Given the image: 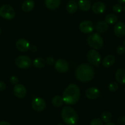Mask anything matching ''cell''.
I'll return each instance as SVG.
<instances>
[{"instance_id":"obj_1","label":"cell","mask_w":125,"mask_h":125,"mask_svg":"<svg viewBox=\"0 0 125 125\" xmlns=\"http://www.w3.org/2000/svg\"><path fill=\"white\" fill-rule=\"evenodd\" d=\"M80 89L75 84H71L66 88L63 93V102L68 105L76 104L80 98Z\"/></svg>"},{"instance_id":"obj_2","label":"cell","mask_w":125,"mask_h":125,"mask_svg":"<svg viewBox=\"0 0 125 125\" xmlns=\"http://www.w3.org/2000/svg\"><path fill=\"white\" fill-rule=\"evenodd\" d=\"M75 76L76 79L81 83H88L94 78L95 70L90 65L82 63L76 70Z\"/></svg>"},{"instance_id":"obj_3","label":"cell","mask_w":125,"mask_h":125,"mask_svg":"<svg viewBox=\"0 0 125 125\" xmlns=\"http://www.w3.org/2000/svg\"><path fill=\"white\" fill-rule=\"evenodd\" d=\"M61 116L63 122L67 125H74L78 121V114L76 111L70 106L63 107Z\"/></svg>"},{"instance_id":"obj_4","label":"cell","mask_w":125,"mask_h":125,"mask_svg":"<svg viewBox=\"0 0 125 125\" xmlns=\"http://www.w3.org/2000/svg\"><path fill=\"white\" fill-rule=\"evenodd\" d=\"M88 45L94 50H100L104 45L103 38L98 33H93L90 34L87 39Z\"/></svg>"},{"instance_id":"obj_5","label":"cell","mask_w":125,"mask_h":125,"mask_svg":"<svg viewBox=\"0 0 125 125\" xmlns=\"http://www.w3.org/2000/svg\"><path fill=\"white\" fill-rule=\"evenodd\" d=\"M15 15V12L13 7L8 4H4L0 8V16L6 20L13 19Z\"/></svg>"},{"instance_id":"obj_6","label":"cell","mask_w":125,"mask_h":125,"mask_svg":"<svg viewBox=\"0 0 125 125\" xmlns=\"http://www.w3.org/2000/svg\"><path fill=\"white\" fill-rule=\"evenodd\" d=\"M87 58L88 61L93 65L98 67L101 63V55L96 50H90L87 54Z\"/></svg>"},{"instance_id":"obj_7","label":"cell","mask_w":125,"mask_h":125,"mask_svg":"<svg viewBox=\"0 0 125 125\" xmlns=\"http://www.w3.org/2000/svg\"><path fill=\"white\" fill-rule=\"evenodd\" d=\"M15 64L21 69H26L32 65V61L28 56H20L15 59Z\"/></svg>"},{"instance_id":"obj_8","label":"cell","mask_w":125,"mask_h":125,"mask_svg":"<svg viewBox=\"0 0 125 125\" xmlns=\"http://www.w3.org/2000/svg\"><path fill=\"white\" fill-rule=\"evenodd\" d=\"M32 107L36 112H42L46 107V102L42 98H35L32 101Z\"/></svg>"},{"instance_id":"obj_9","label":"cell","mask_w":125,"mask_h":125,"mask_svg":"<svg viewBox=\"0 0 125 125\" xmlns=\"http://www.w3.org/2000/svg\"><path fill=\"white\" fill-rule=\"evenodd\" d=\"M79 30L84 34H90L94 30V24L89 20L84 21L79 24Z\"/></svg>"},{"instance_id":"obj_10","label":"cell","mask_w":125,"mask_h":125,"mask_svg":"<svg viewBox=\"0 0 125 125\" xmlns=\"http://www.w3.org/2000/svg\"><path fill=\"white\" fill-rule=\"evenodd\" d=\"M69 65L65 59H59L55 62V68L58 72L61 73H65L68 70Z\"/></svg>"},{"instance_id":"obj_11","label":"cell","mask_w":125,"mask_h":125,"mask_svg":"<svg viewBox=\"0 0 125 125\" xmlns=\"http://www.w3.org/2000/svg\"><path fill=\"white\" fill-rule=\"evenodd\" d=\"M13 94L18 98H24L27 94V90L23 85L17 84L13 88Z\"/></svg>"},{"instance_id":"obj_12","label":"cell","mask_w":125,"mask_h":125,"mask_svg":"<svg viewBox=\"0 0 125 125\" xmlns=\"http://www.w3.org/2000/svg\"><path fill=\"white\" fill-rule=\"evenodd\" d=\"M100 90L96 87L89 88L85 92V96L89 100H95L100 97Z\"/></svg>"},{"instance_id":"obj_13","label":"cell","mask_w":125,"mask_h":125,"mask_svg":"<svg viewBox=\"0 0 125 125\" xmlns=\"http://www.w3.org/2000/svg\"><path fill=\"white\" fill-rule=\"evenodd\" d=\"M30 45L29 42L24 39H19L16 42V47L21 52H26L29 50Z\"/></svg>"},{"instance_id":"obj_14","label":"cell","mask_w":125,"mask_h":125,"mask_svg":"<svg viewBox=\"0 0 125 125\" xmlns=\"http://www.w3.org/2000/svg\"><path fill=\"white\" fill-rule=\"evenodd\" d=\"M114 34L116 37L122 38L125 36V24L123 22L119 21L115 25Z\"/></svg>"},{"instance_id":"obj_15","label":"cell","mask_w":125,"mask_h":125,"mask_svg":"<svg viewBox=\"0 0 125 125\" xmlns=\"http://www.w3.org/2000/svg\"><path fill=\"white\" fill-rule=\"evenodd\" d=\"M106 6L104 2L99 1L95 2L92 6V11L96 14H101L106 10Z\"/></svg>"},{"instance_id":"obj_16","label":"cell","mask_w":125,"mask_h":125,"mask_svg":"<svg viewBox=\"0 0 125 125\" xmlns=\"http://www.w3.org/2000/svg\"><path fill=\"white\" fill-rule=\"evenodd\" d=\"M115 62V57L112 54H109L103 59L102 65L105 68H109L113 65Z\"/></svg>"},{"instance_id":"obj_17","label":"cell","mask_w":125,"mask_h":125,"mask_svg":"<svg viewBox=\"0 0 125 125\" xmlns=\"http://www.w3.org/2000/svg\"><path fill=\"white\" fill-rule=\"evenodd\" d=\"M108 24L105 21H99L96 24V29L98 33L104 34L108 29Z\"/></svg>"},{"instance_id":"obj_18","label":"cell","mask_w":125,"mask_h":125,"mask_svg":"<svg viewBox=\"0 0 125 125\" xmlns=\"http://www.w3.org/2000/svg\"><path fill=\"white\" fill-rule=\"evenodd\" d=\"M117 81L120 84H125V69L119 68L115 73Z\"/></svg>"},{"instance_id":"obj_19","label":"cell","mask_w":125,"mask_h":125,"mask_svg":"<svg viewBox=\"0 0 125 125\" xmlns=\"http://www.w3.org/2000/svg\"><path fill=\"white\" fill-rule=\"evenodd\" d=\"M35 3L32 0H26L23 2L21 9L24 12H29L34 9Z\"/></svg>"},{"instance_id":"obj_20","label":"cell","mask_w":125,"mask_h":125,"mask_svg":"<svg viewBox=\"0 0 125 125\" xmlns=\"http://www.w3.org/2000/svg\"><path fill=\"white\" fill-rule=\"evenodd\" d=\"M61 4V0H45L46 7L50 10H55L58 8Z\"/></svg>"},{"instance_id":"obj_21","label":"cell","mask_w":125,"mask_h":125,"mask_svg":"<svg viewBox=\"0 0 125 125\" xmlns=\"http://www.w3.org/2000/svg\"><path fill=\"white\" fill-rule=\"evenodd\" d=\"M78 6L83 11H88L91 8V4L88 0H79Z\"/></svg>"},{"instance_id":"obj_22","label":"cell","mask_w":125,"mask_h":125,"mask_svg":"<svg viewBox=\"0 0 125 125\" xmlns=\"http://www.w3.org/2000/svg\"><path fill=\"white\" fill-rule=\"evenodd\" d=\"M78 4L74 1H70L68 2L67 5V10L70 14H73L76 12L78 10Z\"/></svg>"},{"instance_id":"obj_23","label":"cell","mask_w":125,"mask_h":125,"mask_svg":"<svg viewBox=\"0 0 125 125\" xmlns=\"http://www.w3.org/2000/svg\"><path fill=\"white\" fill-rule=\"evenodd\" d=\"M45 59L42 57H37L33 61V65L35 68H42L45 67Z\"/></svg>"},{"instance_id":"obj_24","label":"cell","mask_w":125,"mask_h":125,"mask_svg":"<svg viewBox=\"0 0 125 125\" xmlns=\"http://www.w3.org/2000/svg\"><path fill=\"white\" fill-rule=\"evenodd\" d=\"M63 103V98L60 95H56L52 98V104L54 106L56 107H61Z\"/></svg>"},{"instance_id":"obj_25","label":"cell","mask_w":125,"mask_h":125,"mask_svg":"<svg viewBox=\"0 0 125 125\" xmlns=\"http://www.w3.org/2000/svg\"><path fill=\"white\" fill-rule=\"evenodd\" d=\"M105 21L107 24H113L117 23L118 21V17L115 14L110 13V14L107 15L105 17Z\"/></svg>"},{"instance_id":"obj_26","label":"cell","mask_w":125,"mask_h":125,"mask_svg":"<svg viewBox=\"0 0 125 125\" xmlns=\"http://www.w3.org/2000/svg\"><path fill=\"white\" fill-rule=\"evenodd\" d=\"M101 120L103 122H105V123H109L111 121L112 118V114L109 112V111H104L102 114H101Z\"/></svg>"},{"instance_id":"obj_27","label":"cell","mask_w":125,"mask_h":125,"mask_svg":"<svg viewBox=\"0 0 125 125\" xmlns=\"http://www.w3.org/2000/svg\"><path fill=\"white\" fill-rule=\"evenodd\" d=\"M118 89V85L116 82H112L109 85V90L111 92H115Z\"/></svg>"},{"instance_id":"obj_28","label":"cell","mask_w":125,"mask_h":125,"mask_svg":"<svg viewBox=\"0 0 125 125\" xmlns=\"http://www.w3.org/2000/svg\"><path fill=\"white\" fill-rule=\"evenodd\" d=\"M123 7L120 4H115L112 6V10L115 13H121L123 11Z\"/></svg>"},{"instance_id":"obj_29","label":"cell","mask_w":125,"mask_h":125,"mask_svg":"<svg viewBox=\"0 0 125 125\" xmlns=\"http://www.w3.org/2000/svg\"><path fill=\"white\" fill-rule=\"evenodd\" d=\"M116 52L118 55H123L125 53V46L123 45H119L116 48Z\"/></svg>"},{"instance_id":"obj_30","label":"cell","mask_w":125,"mask_h":125,"mask_svg":"<svg viewBox=\"0 0 125 125\" xmlns=\"http://www.w3.org/2000/svg\"><path fill=\"white\" fill-rule=\"evenodd\" d=\"M90 125H103V122L100 118H94L90 122Z\"/></svg>"},{"instance_id":"obj_31","label":"cell","mask_w":125,"mask_h":125,"mask_svg":"<svg viewBox=\"0 0 125 125\" xmlns=\"http://www.w3.org/2000/svg\"><path fill=\"white\" fill-rule=\"evenodd\" d=\"M18 81H19L18 78H17L16 76H12L10 77V84H12V85H17L18 83Z\"/></svg>"},{"instance_id":"obj_32","label":"cell","mask_w":125,"mask_h":125,"mask_svg":"<svg viewBox=\"0 0 125 125\" xmlns=\"http://www.w3.org/2000/svg\"><path fill=\"white\" fill-rule=\"evenodd\" d=\"M46 62L48 63V64L50 65H52L54 63L55 61L52 57H48L46 58Z\"/></svg>"},{"instance_id":"obj_33","label":"cell","mask_w":125,"mask_h":125,"mask_svg":"<svg viewBox=\"0 0 125 125\" xmlns=\"http://www.w3.org/2000/svg\"><path fill=\"white\" fill-rule=\"evenodd\" d=\"M118 123L120 125H125V116H122L120 117L118 120Z\"/></svg>"},{"instance_id":"obj_34","label":"cell","mask_w":125,"mask_h":125,"mask_svg":"<svg viewBox=\"0 0 125 125\" xmlns=\"http://www.w3.org/2000/svg\"><path fill=\"white\" fill-rule=\"evenodd\" d=\"M6 88V84L3 81H0V92L3 91Z\"/></svg>"},{"instance_id":"obj_35","label":"cell","mask_w":125,"mask_h":125,"mask_svg":"<svg viewBox=\"0 0 125 125\" xmlns=\"http://www.w3.org/2000/svg\"><path fill=\"white\" fill-rule=\"evenodd\" d=\"M29 50H30L31 51H32L33 52H36L37 48L36 46H35V45H30Z\"/></svg>"},{"instance_id":"obj_36","label":"cell","mask_w":125,"mask_h":125,"mask_svg":"<svg viewBox=\"0 0 125 125\" xmlns=\"http://www.w3.org/2000/svg\"><path fill=\"white\" fill-rule=\"evenodd\" d=\"M0 125H11L9 122H6V121H2L0 122Z\"/></svg>"},{"instance_id":"obj_37","label":"cell","mask_w":125,"mask_h":125,"mask_svg":"<svg viewBox=\"0 0 125 125\" xmlns=\"http://www.w3.org/2000/svg\"><path fill=\"white\" fill-rule=\"evenodd\" d=\"M118 1L120 4H125V0H118Z\"/></svg>"},{"instance_id":"obj_38","label":"cell","mask_w":125,"mask_h":125,"mask_svg":"<svg viewBox=\"0 0 125 125\" xmlns=\"http://www.w3.org/2000/svg\"><path fill=\"white\" fill-rule=\"evenodd\" d=\"M104 125H115L114 123H111V122H109V123H106Z\"/></svg>"},{"instance_id":"obj_39","label":"cell","mask_w":125,"mask_h":125,"mask_svg":"<svg viewBox=\"0 0 125 125\" xmlns=\"http://www.w3.org/2000/svg\"><path fill=\"white\" fill-rule=\"evenodd\" d=\"M57 125H65L64 124H62V123H59V124H57Z\"/></svg>"},{"instance_id":"obj_40","label":"cell","mask_w":125,"mask_h":125,"mask_svg":"<svg viewBox=\"0 0 125 125\" xmlns=\"http://www.w3.org/2000/svg\"><path fill=\"white\" fill-rule=\"evenodd\" d=\"M123 10H124V12H125V6H124V7H123Z\"/></svg>"},{"instance_id":"obj_41","label":"cell","mask_w":125,"mask_h":125,"mask_svg":"<svg viewBox=\"0 0 125 125\" xmlns=\"http://www.w3.org/2000/svg\"><path fill=\"white\" fill-rule=\"evenodd\" d=\"M124 45H125V41H124Z\"/></svg>"},{"instance_id":"obj_42","label":"cell","mask_w":125,"mask_h":125,"mask_svg":"<svg viewBox=\"0 0 125 125\" xmlns=\"http://www.w3.org/2000/svg\"><path fill=\"white\" fill-rule=\"evenodd\" d=\"M1 29H0V34H1Z\"/></svg>"},{"instance_id":"obj_43","label":"cell","mask_w":125,"mask_h":125,"mask_svg":"<svg viewBox=\"0 0 125 125\" xmlns=\"http://www.w3.org/2000/svg\"></svg>"},{"instance_id":"obj_44","label":"cell","mask_w":125,"mask_h":125,"mask_svg":"<svg viewBox=\"0 0 125 125\" xmlns=\"http://www.w3.org/2000/svg\"><path fill=\"white\" fill-rule=\"evenodd\" d=\"M73 1H74V0H73Z\"/></svg>"}]
</instances>
